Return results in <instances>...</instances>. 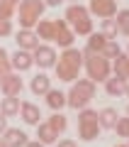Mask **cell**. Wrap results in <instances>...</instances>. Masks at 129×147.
I'll return each mask as SVG.
<instances>
[{"instance_id": "obj_1", "label": "cell", "mask_w": 129, "mask_h": 147, "mask_svg": "<svg viewBox=\"0 0 129 147\" xmlns=\"http://www.w3.org/2000/svg\"><path fill=\"white\" fill-rule=\"evenodd\" d=\"M54 69H56V76L61 81H76L78 71L83 69V52L76 47H66Z\"/></svg>"}, {"instance_id": "obj_2", "label": "cell", "mask_w": 129, "mask_h": 147, "mask_svg": "<svg viewBox=\"0 0 129 147\" xmlns=\"http://www.w3.org/2000/svg\"><path fill=\"white\" fill-rule=\"evenodd\" d=\"M63 20H66L68 27H71L76 34H80V37H88L90 32H93V15H90V10L83 5V3H73V5H68Z\"/></svg>"}, {"instance_id": "obj_3", "label": "cell", "mask_w": 129, "mask_h": 147, "mask_svg": "<svg viewBox=\"0 0 129 147\" xmlns=\"http://www.w3.org/2000/svg\"><path fill=\"white\" fill-rule=\"evenodd\" d=\"M93 98H95V81L78 79L73 84V88L66 93V105L68 108H76V110H83V108H88V103Z\"/></svg>"}, {"instance_id": "obj_4", "label": "cell", "mask_w": 129, "mask_h": 147, "mask_svg": "<svg viewBox=\"0 0 129 147\" xmlns=\"http://www.w3.org/2000/svg\"><path fill=\"white\" fill-rule=\"evenodd\" d=\"M83 66L88 71V79L90 81H105L107 76H112V61L102 54H90V52H83Z\"/></svg>"}, {"instance_id": "obj_5", "label": "cell", "mask_w": 129, "mask_h": 147, "mask_svg": "<svg viewBox=\"0 0 129 147\" xmlns=\"http://www.w3.org/2000/svg\"><path fill=\"white\" fill-rule=\"evenodd\" d=\"M47 5H44V0H20V5H17V17H20V27L25 30H34L37 22L41 20Z\"/></svg>"}, {"instance_id": "obj_6", "label": "cell", "mask_w": 129, "mask_h": 147, "mask_svg": "<svg viewBox=\"0 0 129 147\" xmlns=\"http://www.w3.org/2000/svg\"><path fill=\"white\" fill-rule=\"evenodd\" d=\"M100 123H98V110H90V108H83L80 115H78V135L80 140L85 142H93L95 137L100 135Z\"/></svg>"}, {"instance_id": "obj_7", "label": "cell", "mask_w": 129, "mask_h": 147, "mask_svg": "<svg viewBox=\"0 0 129 147\" xmlns=\"http://www.w3.org/2000/svg\"><path fill=\"white\" fill-rule=\"evenodd\" d=\"M32 54H34V64L39 69H44V71H47V69H54V66H56V61H59L56 49L49 47V44H39Z\"/></svg>"}, {"instance_id": "obj_8", "label": "cell", "mask_w": 129, "mask_h": 147, "mask_svg": "<svg viewBox=\"0 0 129 147\" xmlns=\"http://www.w3.org/2000/svg\"><path fill=\"white\" fill-rule=\"evenodd\" d=\"M73 39H76V32L68 27L66 20H54V42H59V47H73Z\"/></svg>"}, {"instance_id": "obj_9", "label": "cell", "mask_w": 129, "mask_h": 147, "mask_svg": "<svg viewBox=\"0 0 129 147\" xmlns=\"http://www.w3.org/2000/svg\"><path fill=\"white\" fill-rule=\"evenodd\" d=\"M90 15H98L100 20L117 15V0H90Z\"/></svg>"}, {"instance_id": "obj_10", "label": "cell", "mask_w": 129, "mask_h": 147, "mask_svg": "<svg viewBox=\"0 0 129 147\" xmlns=\"http://www.w3.org/2000/svg\"><path fill=\"white\" fill-rule=\"evenodd\" d=\"M15 42H17V49L34 52V49L39 47V37H37L34 30H25V27H22L20 32H15Z\"/></svg>"}, {"instance_id": "obj_11", "label": "cell", "mask_w": 129, "mask_h": 147, "mask_svg": "<svg viewBox=\"0 0 129 147\" xmlns=\"http://www.w3.org/2000/svg\"><path fill=\"white\" fill-rule=\"evenodd\" d=\"M10 64H12V71H17V74L29 71V69L34 66V54L25 52V49H17V52L10 57Z\"/></svg>"}, {"instance_id": "obj_12", "label": "cell", "mask_w": 129, "mask_h": 147, "mask_svg": "<svg viewBox=\"0 0 129 147\" xmlns=\"http://www.w3.org/2000/svg\"><path fill=\"white\" fill-rule=\"evenodd\" d=\"M22 88H25V84H22V79H20V74H17V71L7 74L5 79L0 81V91H3V96H20Z\"/></svg>"}, {"instance_id": "obj_13", "label": "cell", "mask_w": 129, "mask_h": 147, "mask_svg": "<svg viewBox=\"0 0 129 147\" xmlns=\"http://www.w3.org/2000/svg\"><path fill=\"white\" fill-rule=\"evenodd\" d=\"M105 93L112 96V98L127 96V79H122V76H117V74L107 76V79H105Z\"/></svg>"}, {"instance_id": "obj_14", "label": "cell", "mask_w": 129, "mask_h": 147, "mask_svg": "<svg viewBox=\"0 0 129 147\" xmlns=\"http://www.w3.org/2000/svg\"><path fill=\"white\" fill-rule=\"evenodd\" d=\"M20 118L27 123V125H39V118H41L39 105L32 103V100H22L20 103Z\"/></svg>"}, {"instance_id": "obj_15", "label": "cell", "mask_w": 129, "mask_h": 147, "mask_svg": "<svg viewBox=\"0 0 129 147\" xmlns=\"http://www.w3.org/2000/svg\"><path fill=\"white\" fill-rule=\"evenodd\" d=\"M3 140H5L7 147H25L27 142H29V137H27V132L20 130V127H7V130L3 132Z\"/></svg>"}, {"instance_id": "obj_16", "label": "cell", "mask_w": 129, "mask_h": 147, "mask_svg": "<svg viewBox=\"0 0 129 147\" xmlns=\"http://www.w3.org/2000/svg\"><path fill=\"white\" fill-rule=\"evenodd\" d=\"M117 120H119V113H117V108H112V105L98 110V123H100V127H102V130H114Z\"/></svg>"}, {"instance_id": "obj_17", "label": "cell", "mask_w": 129, "mask_h": 147, "mask_svg": "<svg viewBox=\"0 0 129 147\" xmlns=\"http://www.w3.org/2000/svg\"><path fill=\"white\" fill-rule=\"evenodd\" d=\"M49 88H51V79H49L44 71L37 74V76H32V81H29V91H32L34 96H47Z\"/></svg>"}, {"instance_id": "obj_18", "label": "cell", "mask_w": 129, "mask_h": 147, "mask_svg": "<svg viewBox=\"0 0 129 147\" xmlns=\"http://www.w3.org/2000/svg\"><path fill=\"white\" fill-rule=\"evenodd\" d=\"M20 96H5V98H0V113L5 118H15L20 115Z\"/></svg>"}, {"instance_id": "obj_19", "label": "cell", "mask_w": 129, "mask_h": 147, "mask_svg": "<svg viewBox=\"0 0 129 147\" xmlns=\"http://www.w3.org/2000/svg\"><path fill=\"white\" fill-rule=\"evenodd\" d=\"M105 44H107V37H105L102 32H90V34H88V44H85V52H90V54H102Z\"/></svg>"}, {"instance_id": "obj_20", "label": "cell", "mask_w": 129, "mask_h": 147, "mask_svg": "<svg viewBox=\"0 0 129 147\" xmlns=\"http://www.w3.org/2000/svg\"><path fill=\"white\" fill-rule=\"evenodd\" d=\"M37 137H39V142H44V145H54V142L59 140V132L54 130L49 123H39V125H37Z\"/></svg>"}, {"instance_id": "obj_21", "label": "cell", "mask_w": 129, "mask_h": 147, "mask_svg": "<svg viewBox=\"0 0 129 147\" xmlns=\"http://www.w3.org/2000/svg\"><path fill=\"white\" fill-rule=\"evenodd\" d=\"M47 105H49L51 110L66 108V93H63V91H56V88H49V93H47Z\"/></svg>"}, {"instance_id": "obj_22", "label": "cell", "mask_w": 129, "mask_h": 147, "mask_svg": "<svg viewBox=\"0 0 129 147\" xmlns=\"http://www.w3.org/2000/svg\"><path fill=\"white\" fill-rule=\"evenodd\" d=\"M112 71L122 79H129V54H119L117 59H112Z\"/></svg>"}, {"instance_id": "obj_23", "label": "cell", "mask_w": 129, "mask_h": 147, "mask_svg": "<svg viewBox=\"0 0 129 147\" xmlns=\"http://www.w3.org/2000/svg\"><path fill=\"white\" fill-rule=\"evenodd\" d=\"M47 123H49V125H51L54 130L59 132V135H61V132H66V127H68V118L63 115L61 110H54V113H51V118H49Z\"/></svg>"}, {"instance_id": "obj_24", "label": "cell", "mask_w": 129, "mask_h": 147, "mask_svg": "<svg viewBox=\"0 0 129 147\" xmlns=\"http://www.w3.org/2000/svg\"><path fill=\"white\" fill-rule=\"evenodd\" d=\"M34 32L39 39H54V20H39Z\"/></svg>"}, {"instance_id": "obj_25", "label": "cell", "mask_w": 129, "mask_h": 147, "mask_svg": "<svg viewBox=\"0 0 129 147\" xmlns=\"http://www.w3.org/2000/svg\"><path fill=\"white\" fill-rule=\"evenodd\" d=\"M100 32H102L107 39H117V34H119V27H117V20L114 17H105L102 20V25H100Z\"/></svg>"}, {"instance_id": "obj_26", "label": "cell", "mask_w": 129, "mask_h": 147, "mask_svg": "<svg viewBox=\"0 0 129 147\" xmlns=\"http://www.w3.org/2000/svg\"><path fill=\"white\" fill-rule=\"evenodd\" d=\"M114 20H117L119 34L129 37V10H117V15H114Z\"/></svg>"}, {"instance_id": "obj_27", "label": "cell", "mask_w": 129, "mask_h": 147, "mask_svg": "<svg viewBox=\"0 0 129 147\" xmlns=\"http://www.w3.org/2000/svg\"><path fill=\"white\" fill-rule=\"evenodd\" d=\"M119 54H122V49H119L117 39H107V44H105V49H102V57H107L110 61H112V59H117Z\"/></svg>"}, {"instance_id": "obj_28", "label": "cell", "mask_w": 129, "mask_h": 147, "mask_svg": "<svg viewBox=\"0 0 129 147\" xmlns=\"http://www.w3.org/2000/svg\"><path fill=\"white\" fill-rule=\"evenodd\" d=\"M114 130H117L119 137H129V118H119L117 125H114Z\"/></svg>"}, {"instance_id": "obj_29", "label": "cell", "mask_w": 129, "mask_h": 147, "mask_svg": "<svg viewBox=\"0 0 129 147\" xmlns=\"http://www.w3.org/2000/svg\"><path fill=\"white\" fill-rule=\"evenodd\" d=\"M10 34H12V20L0 17V39H3V37H10Z\"/></svg>"}, {"instance_id": "obj_30", "label": "cell", "mask_w": 129, "mask_h": 147, "mask_svg": "<svg viewBox=\"0 0 129 147\" xmlns=\"http://www.w3.org/2000/svg\"><path fill=\"white\" fill-rule=\"evenodd\" d=\"M7 74H12V64H10V57H7V59H0V81L5 79Z\"/></svg>"}, {"instance_id": "obj_31", "label": "cell", "mask_w": 129, "mask_h": 147, "mask_svg": "<svg viewBox=\"0 0 129 147\" xmlns=\"http://www.w3.org/2000/svg\"><path fill=\"white\" fill-rule=\"evenodd\" d=\"M56 147H78V145L71 140V137H66V140H56Z\"/></svg>"}, {"instance_id": "obj_32", "label": "cell", "mask_w": 129, "mask_h": 147, "mask_svg": "<svg viewBox=\"0 0 129 147\" xmlns=\"http://www.w3.org/2000/svg\"><path fill=\"white\" fill-rule=\"evenodd\" d=\"M66 0H44V5L47 7H59V5H63Z\"/></svg>"}, {"instance_id": "obj_33", "label": "cell", "mask_w": 129, "mask_h": 147, "mask_svg": "<svg viewBox=\"0 0 129 147\" xmlns=\"http://www.w3.org/2000/svg\"><path fill=\"white\" fill-rule=\"evenodd\" d=\"M5 130H7V118L3 115V113H0V135H3Z\"/></svg>"}, {"instance_id": "obj_34", "label": "cell", "mask_w": 129, "mask_h": 147, "mask_svg": "<svg viewBox=\"0 0 129 147\" xmlns=\"http://www.w3.org/2000/svg\"><path fill=\"white\" fill-rule=\"evenodd\" d=\"M25 147H47V145H44V142H39V140H29Z\"/></svg>"}, {"instance_id": "obj_35", "label": "cell", "mask_w": 129, "mask_h": 147, "mask_svg": "<svg viewBox=\"0 0 129 147\" xmlns=\"http://www.w3.org/2000/svg\"><path fill=\"white\" fill-rule=\"evenodd\" d=\"M0 3H5V5H12V7L20 5V0H0Z\"/></svg>"}, {"instance_id": "obj_36", "label": "cell", "mask_w": 129, "mask_h": 147, "mask_svg": "<svg viewBox=\"0 0 129 147\" xmlns=\"http://www.w3.org/2000/svg\"><path fill=\"white\" fill-rule=\"evenodd\" d=\"M0 59H7V52H5L3 47H0Z\"/></svg>"}, {"instance_id": "obj_37", "label": "cell", "mask_w": 129, "mask_h": 147, "mask_svg": "<svg viewBox=\"0 0 129 147\" xmlns=\"http://www.w3.org/2000/svg\"><path fill=\"white\" fill-rule=\"evenodd\" d=\"M0 147H7V145H5V140H3V135H0Z\"/></svg>"}, {"instance_id": "obj_38", "label": "cell", "mask_w": 129, "mask_h": 147, "mask_svg": "<svg viewBox=\"0 0 129 147\" xmlns=\"http://www.w3.org/2000/svg\"><path fill=\"white\" fill-rule=\"evenodd\" d=\"M127 96H129V79H127Z\"/></svg>"}, {"instance_id": "obj_39", "label": "cell", "mask_w": 129, "mask_h": 147, "mask_svg": "<svg viewBox=\"0 0 129 147\" xmlns=\"http://www.w3.org/2000/svg\"><path fill=\"white\" fill-rule=\"evenodd\" d=\"M114 147H129V145H114Z\"/></svg>"}, {"instance_id": "obj_40", "label": "cell", "mask_w": 129, "mask_h": 147, "mask_svg": "<svg viewBox=\"0 0 129 147\" xmlns=\"http://www.w3.org/2000/svg\"><path fill=\"white\" fill-rule=\"evenodd\" d=\"M127 115H129V103H127Z\"/></svg>"}, {"instance_id": "obj_41", "label": "cell", "mask_w": 129, "mask_h": 147, "mask_svg": "<svg viewBox=\"0 0 129 147\" xmlns=\"http://www.w3.org/2000/svg\"><path fill=\"white\" fill-rule=\"evenodd\" d=\"M73 3H80V0H73Z\"/></svg>"}, {"instance_id": "obj_42", "label": "cell", "mask_w": 129, "mask_h": 147, "mask_svg": "<svg viewBox=\"0 0 129 147\" xmlns=\"http://www.w3.org/2000/svg\"><path fill=\"white\" fill-rule=\"evenodd\" d=\"M127 54H129V47H127Z\"/></svg>"}]
</instances>
